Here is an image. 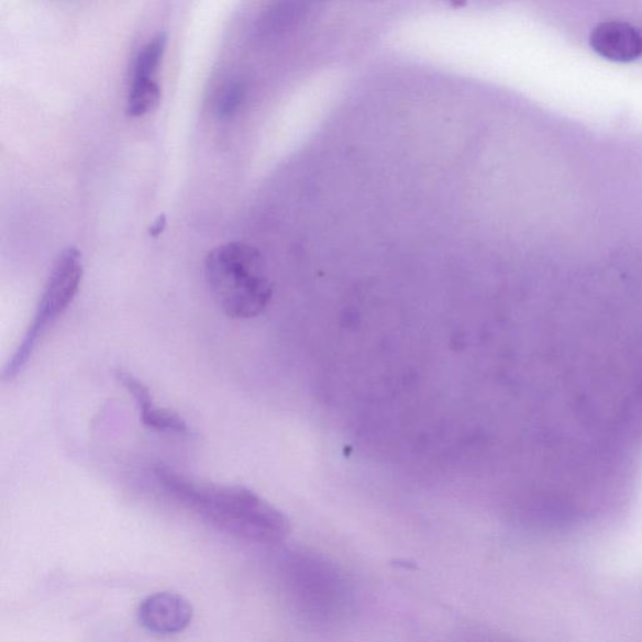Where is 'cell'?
<instances>
[{
    "instance_id": "8",
    "label": "cell",
    "mask_w": 642,
    "mask_h": 642,
    "mask_svg": "<svg viewBox=\"0 0 642 642\" xmlns=\"http://www.w3.org/2000/svg\"><path fill=\"white\" fill-rule=\"evenodd\" d=\"M307 0H275L257 22L258 38L269 40L287 32L305 13Z\"/></svg>"
},
{
    "instance_id": "6",
    "label": "cell",
    "mask_w": 642,
    "mask_h": 642,
    "mask_svg": "<svg viewBox=\"0 0 642 642\" xmlns=\"http://www.w3.org/2000/svg\"><path fill=\"white\" fill-rule=\"evenodd\" d=\"M590 46L605 59L630 64L642 57V31L627 22H604L591 32Z\"/></svg>"
},
{
    "instance_id": "10",
    "label": "cell",
    "mask_w": 642,
    "mask_h": 642,
    "mask_svg": "<svg viewBox=\"0 0 642 642\" xmlns=\"http://www.w3.org/2000/svg\"><path fill=\"white\" fill-rule=\"evenodd\" d=\"M167 35L159 33L147 46L140 52L133 68V80L153 79L163 60L166 49Z\"/></svg>"
},
{
    "instance_id": "9",
    "label": "cell",
    "mask_w": 642,
    "mask_h": 642,
    "mask_svg": "<svg viewBox=\"0 0 642 642\" xmlns=\"http://www.w3.org/2000/svg\"><path fill=\"white\" fill-rule=\"evenodd\" d=\"M159 98L160 89L154 79L133 80L128 98V114L142 118L156 109Z\"/></svg>"
},
{
    "instance_id": "3",
    "label": "cell",
    "mask_w": 642,
    "mask_h": 642,
    "mask_svg": "<svg viewBox=\"0 0 642 642\" xmlns=\"http://www.w3.org/2000/svg\"><path fill=\"white\" fill-rule=\"evenodd\" d=\"M204 278L229 318L255 319L270 306L273 284L265 256L244 241L213 248L204 258Z\"/></svg>"
},
{
    "instance_id": "11",
    "label": "cell",
    "mask_w": 642,
    "mask_h": 642,
    "mask_svg": "<svg viewBox=\"0 0 642 642\" xmlns=\"http://www.w3.org/2000/svg\"><path fill=\"white\" fill-rule=\"evenodd\" d=\"M246 88L241 82H230L221 89L217 101V114L220 120H228L240 109L245 100Z\"/></svg>"
},
{
    "instance_id": "7",
    "label": "cell",
    "mask_w": 642,
    "mask_h": 642,
    "mask_svg": "<svg viewBox=\"0 0 642 642\" xmlns=\"http://www.w3.org/2000/svg\"><path fill=\"white\" fill-rule=\"evenodd\" d=\"M121 385L129 390L140 409L142 423L159 432L187 433L189 427L185 419L173 410L156 408L153 397L144 383L140 381L132 374L119 370L115 373Z\"/></svg>"
},
{
    "instance_id": "2",
    "label": "cell",
    "mask_w": 642,
    "mask_h": 642,
    "mask_svg": "<svg viewBox=\"0 0 642 642\" xmlns=\"http://www.w3.org/2000/svg\"><path fill=\"white\" fill-rule=\"evenodd\" d=\"M154 472L169 495L221 531L257 543L288 536L287 517L246 487L196 484L165 465Z\"/></svg>"
},
{
    "instance_id": "4",
    "label": "cell",
    "mask_w": 642,
    "mask_h": 642,
    "mask_svg": "<svg viewBox=\"0 0 642 642\" xmlns=\"http://www.w3.org/2000/svg\"><path fill=\"white\" fill-rule=\"evenodd\" d=\"M84 276L82 254L76 247L62 253L44 290L37 310L23 341L3 372V379L11 381L22 373L48 328L73 305Z\"/></svg>"
},
{
    "instance_id": "12",
    "label": "cell",
    "mask_w": 642,
    "mask_h": 642,
    "mask_svg": "<svg viewBox=\"0 0 642 642\" xmlns=\"http://www.w3.org/2000/svg\"><path fill=\"white\" fill-rule=\"evenodd\" d=\"M166 226H167V218H166L165 213H163V215H159L153 222V225L150 226V229H148L150 236L158 237L159 235H163Z\"/></svg>"
},
{
    "instance_id": "1",
    "label": "cell",
    "mask_w": 642,
    "mask_h": 642,
    "mask_svg": "<svg viewBox=\"0 0 642 642\" xmlns=\"http://www.w3.org/2000/svg\"><path fill=\"white\" fill-rule=\"evenodd\" d=\"M299 208L300 328L318 355L508 358L575 332L555 209L501 151H365Z\"/></svg>"
},
{
    "instance_id": "5",
    "label": "cell",
    "mask_w": 642,
    "mask_h": 642,
    "mask_svg": "<svg viewBox=\"0 0 642 642\" xmlns=\"http://www.w3.org/2000/svg\"><path fill=\"white\" fill-rule=\"evenodd\" d=\"M193 608L186 597L175 593H157L139 606L140 626L158 635H173L189 628Z\"/></svg>"
}]
</instances>
